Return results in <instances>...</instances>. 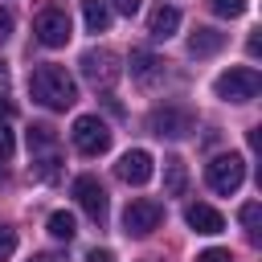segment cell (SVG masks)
<instances>
[{"instance_id":"obj_1","label":"cell","mask_w":262,"mask_h":262,"mask_svg":"<svg viewBox=\"0 0 262 262\" xmlns=\"http://www.w3.org/2000/svg\"><path fill=\"white\" fill-rule=\"evenodd\" d=\"M29 94H33V102H41L49 111H66V106L78 102V82L70 78L66 66L45 61V66H37L29 74Z\"/></svg>"},{"instance_id":"obj_2","label":"cell","mask_w":262,"mask_h":262,"mask_svg":"<svg viewBox=\"0 0 262 262\" xmlns=\"http://www.w3.org/2000/svg\"><path fill=\"white\" fill-rule=\"evenodd\" d=\"M213 90H217V98H225V102H250V98H258V90H262V74H258L254 66H233V70H225V74L213 82Z\"/></svg>"},{"instance_id":"obj_3","label":"cell","mask_w":262,"mask_h":262,"mask_svg":"<svg viewBox=\"0 0 262 262\" xmlns=\"http://www.w3.org/2000/svg\"><path fill=\"white\" fill-rule=\"evenodd\" d=\"M29 156H33V164H37V172H41L45 180H53V172H57V164H61V147H57L53 127H45V123H33V127H29Z\"/></svg>"},{"instance_id":"obj_4","label":"cell","mask_w":262,"mask_h":262,"mask_svg":"<svg viewBox=\"0 0 262 262\" xmlns=\"http://www.w3.org/2000/svg\"><path fill=\"white\" fill-rule=\"evenodd\" d=\"M205 180H209L213 192L229 196V192H237L242 180H246V160L233 156V151H229V156H213V160L205 164Z\"/></svg>"},{"instance_id":"obj_5","label":"cell","mask_w":262,"mask_h":262,"mask_svg":"<svg viewBox=\"0 0 262 262\" xmlns=\"http://www.w3.org/2000/svg\"><path fill=\"white\" fill-rule=\"evenodd\" d=\"M33 37H37L45 49H61V45L74 37L70 12H66V8H45V12H37V20H33Z\"/></svg>"},{"instance_id":"obj_6","label":"cell","mask_w":262,"mask_h":262,"mask_svg":"<svg viewBox=\"0 0 262 262\" xmlns=\"http://www.w3.org/2000/svg\"><path fill=\"white\" fill-rule=\"evenodd\" d=\"M70 135H74V147H78L82 156H102V151L111 147V127H106L98 115H78Z\"/></svg>"},{"instance_id":"obj_7","label":"cell","mask_w":262,"mask_h":262,"mask_svg":"<svg viewBox=\"0 0 262 262\" xmlns=\"http://www.w3.org/2000/svg\"><path fill=\"white\" fill-rule=\"evenodd\" d=\"M160 221H164V205H160V201L135 196V201L123 209V233H127V237H147Z\"/></svg>"},{"instance_id":"obj_8","label":"cell","mask_w":262,"mask_h":262,"mask_svg":"<svg viewBox=\"0 0 262 262\" xmlns=\"http://www.w3.org/2000/svg\"><path fill=\"white\" fill-rule=\"evenodd\" d=\"M82 74L94 90H111L115 78H119V57L111 49H86L82 53Z\"/></svg>"},{"instance_id":"obj_9","label":"cell","mask_w":262,"mask_h":262,"mask_svg":"<svg viewBox=\"0 0 262 262\" xmlns=\"http://www.w3.org/2000/svg\"><path fill=\"white\" fill-rule=\"evenodd\" d=\"M115 172H119V180H123V184H147V180H151V172H156V160H151V151L131 147V151H123V156H119Z\"/></svg>"},{"instance_id":"obj_10","label":"cell","mask_w":262,"mask_h":262,"mask_svg":"<svg viewBox=\"0 0 262 262\" xmlns=\"http://www.w3.org/2000/svg\"><path fill=\"white\" fill-rule=\"evenodd\" d=\"M74 196H78V205L86 209V217L90 221H106V188L98 184V176H78L74 180Z\"/></svg>"},{"instance_id":"obj_11","label":"cell","mask_w":262,"mask_h":262,"mask_svg":"<svg viewBox=\"0 0 262 262\" xmlns=\"http://www.w3.org/2000/svg\"><path fill=\"white\" fill-rule=\"evenodd\" d=\"M151 131L168 135V139H180V135L192 131V115L184 106H160V111H151Z\"/></svg>"},{"instance_id":"obj_12","label":"cell","mask_w":262,"mask_h":262,"mask_svg":"<svg viewBox=\"0 0 262 262\" xmlns=\"http://www.w3.org/2000/svg\"><path fill=\"white\" fill-rule=\"evenodd\" d=\"M131 78L143 82V86H156L164 78V61L156 53H147V49H131Z\"/></svg>"},{"instance_id":"obj_13","label":"cell","mask_w":262,"mask_h":262,"mask_svg":"<svg viewBox=\"0 0 262 262\" xmlns=\"http://www.w3.org/2000/svg\"><path fill=\"white\" fill-rule=\"evenodd\" d=\"M184 221H188L196 233H221V229H225V217H221L213 205H201V201L184 209Z\"/></svg>"},{"instance_id":"obj_14","label":"cell","mask_w":262,"mask_h":262,"mask_svg":"<svg viewBox=\"0 0 262 262\" xmlns=\"http://www.w3.org/2000/svg\"><path fill=\"white\" fill-rule=\"evenodd\" d=\"M176 29H180V12H176L172 4H160V8L147 16V33H151L156 41H168Z\"/></svg>"},{"instance_id":"obj_15","label":"cell","mask_w":262,"mask_h":262,"mask_svg":"<svg viewBox=\"0 0 262 262\" xmlns=\"http://www.w3.org/2000/svg\"><path fill=\"white\" fill-rule=\"evenodd\" d=\"M221 45H225V33H221V29H196V33L188 37V53H192V57H213Z\"/></svg>"},{"instance_id":"obj_16","label":"cell","mask_w":262,"mask_h":262,"mask_svg":"<svg viewBox=\"0 0 262 262\" xmlns=\"http://www.w3.org/2000/svg\"><path fill=\"white\" fill-rule=\"evenodd\" d=\"M184 188H188V168H184V160H180V156L164 160V192H168V196H180Z\"/></svg>"},{"instance_id":"obj_17","label":"cell","mask_w":262,"mask_h":262,"mask_svg":"<svg viewBox=\"0 0 262 262\" xmlns=\"http://www.w3.org/2000/svg\"><path fill=\"white\" fill-rule=\"evenodd\" d=\"M82 20L90 33H102L111 25V4L106 0H82Z\"/></svg>"},{"instance_id":"obj_18","label":"cell","mask_w":262,"mask_h":262,"mask_svg":"<svg viewBox=\"0 0 262 262\" xmlns=\"http://www.w3.org/2000/svg\"><path fill=\"white\" fill-rule=\"evenodd\" d=\"M49 233H53L57 242H70V237L78 233V225H74V213H66V209L49 213Z\"/></svg>"},{"instance_id":"obj_19","label":"cell","mask_w":262,"mask_h":262,"mask_svg":"<svg viewBox=\"0 0 262 262\" xmlns=\"http://www.w3.org/2000/svg\"><path fill=\"white\" fill-rule=\"evenodd\" d=\"M258 217H262V205H258V201H246V205H242V225H246L250 237H258Z\"/></svg>"},{"instance_id":"obj_20","label":"cell","mask_w":262,"mask_h":262,"mask_svg":"<svg viewBox=\"0 0 262 262\" xmlns=\"http://www.w3.org/2000/svg\"><path fill=\"white\" fill-rule=\"evenodd\" d=\"M209 8H213L217 16H229V20H233V16L246 12V0H209Z\"/></svg>"},{"instance_id":"obj_21","label":"cell","mask_w":262,"mask_h":262,"mask_svg":"<svg viewBox=\"0 0 262 262\" xmlns=\"http://www.w3.org/2000/svg\"><path fill=\"white\" fill-rule=\"evenodd\" d=\"M12 250H16V233L0 221V262H8V258H12Z\"/></svg>"},{"instance_id":"obj_22","label":"cell","mask_w":262,"mask_h":262,"mask_svg":"<svg viewBox=\"0 0 262 262\" xmlns=\"http://www.w3.org/2000/svg\"><path fill=\"white\" fill-rule=\"evenodd\" d=\"M4 160H12V127L0 119V164Z\"/></svg>"},{"instance_id":"obj_23","label":"cell","mask_w":262,"mask_h":262,"mask_svg":"<svg viewBox=\"0 0 262 262\" xmlns=\"http://www.w3.org/2000/svg\"><path fill=\"white\" fill-rule=\"evenodd\" d=\"M196 262H233V258H229V250H217V246H213V250H201Z\"/></svg>"},{"instance_id":"obj_24","label":"cell","mask_w":262,"mask_h":262,"mask_svg":"<svg viewBox=\"0 0 262 262\" xmlns=\"http://www.w3.org/2000/svg\"><path fill=\"white\" fill-rule=\"evenodd\" d=\"M111 8L123 12V16H135V12H139V0H111Z\"/></svg>"},{"instance_id":"obj_25","label":"cell","mask_w":262,"mask_h":262,"mask_svg":"<svg viewBox=\"0 0 262 262\" xmlns=\"http://www.w3.org/2000/svg\"><path fill=\"white\" fill-rule=\"evenodd\" d=\"M8 37H12V12L0 4V41H8Z\"/></svg>"},{"instance_id":"obj_26","label":"cell","mask_w":262,"mask_h":262,"mask_svg":"<svg viewBox=\"0 0 262 262\" xmlns=\"http://www.w3.org/2000/svg\"><path fill=\"white\" fill-rule=\"evenodd\" d=\"M86 262H115V254H111V250H90Z\"/></svg>"},{"instance_id":"obj_27","label":"cell","mask_w":262,"mask_h":262,"mask_svg":"<svg viewBox=\"0 0 262 262\" xmlns=\"http://www.w3.org/2000/svg\"><path fill=\"white\" fill-rule=\"evenodd\" d=\"M29 262H66V258H61V254H33Z\"/></svg>"},{"instance_id":"obj_28","label":"cell","mask_w":262,"mask_h":262,"mask_svg":"<svg viewBox=\"0 0 262 262\" xmlns=\"http://www.w3.org/2000/svg\"><path fill=\"white\" fill-rule=\"evenodd\" d=\"M8 115H12V102H8V98H0V119H8Z\"/></svg>"},{"instance_id":"obj_29","label":"cell","mask_w":262,"mask_h":262,"mask_svg":"<svg viewBox=\"0 0 262 262\" xmlns=\"http://www.w3.org/2000/svg\"><path fill=\"white\" fill-rule=\"evenodd\" d=\"M8 82V66H4V57H0V86Z\"/></svg>"}]
</instances>
